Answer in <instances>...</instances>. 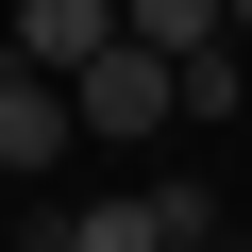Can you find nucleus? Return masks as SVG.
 I'll return each mask as SVG.
<instances>
[{"label": "nucleus", "instance_id": "obj_1", "mask_svg": "<svg viewBox=\"0 0 252 252\" xmlns=\"http://www.w3.org/2000/svg\"><path fill=\"white\" fill-rule=\"evenodd\" d=\"M202 235H235L202 185H101V202H51L34 219V252H202Z\"/></svg>", "mask_w": 252, "mask_h": 252}, {"label": "nucleus", "instance_id": "obj_2", "mask_svg": "<svg viewBox=\"0 0 252 252\" xmlns=\"http://www.w3.org/2000/svg\"><path fill=\"white\" fill-rule=\"evenodd\" d=\"M67 118H84V152H152L168 118H185V84H168V51H135V34H101V51L67 67Z\"/></svg>", "mask_w": 252, "mask_h": 252}, {"label": "nucleus", "instance_id": "obj_3", "mask_svg": "<svg viewBox=\"0 0 252 252\" xmlns=\"http://www.w3.org/2000/svg\"><path fill=\"white\" fill-rule=\"evenodd\" d=\"M67 152H84V118H67V84L0 51V168H67Z\"/></svg>", "mask_w": 252, "mask_h": 252}, {"label": "nucleus", "instance_id": "obj_4", "mask_svg": "<svg viewBox=\"0 0 252 252\" xmlns=\"http://www.w3.org/2000/svg\"><path fill=\"white\" fill-rule=\"evenodd\" d=\"M101 34H118V0H17V17H0V51H17V67H51V84H67Z\"/></svg>", "mask_w": 252, "mask_h": 252}, {"label": "nucleus", "instance_id": "obj_5", "mask_svg": "<svg viewBox=\"0 0 252 252\" xmlns=\"http://www.w3.org/2000/svg\"><path fill=\"white\" fill-rule=\"evenodd\" d=\"M168 84H185V118H202V135H219V118L252 101V67H235V34H202V51H168Z\"/></svg>", "mask_w": 252, "mask_h": 252}, {"label": "nucleus", "instance_id": "obj_6", "mask_svg": "<svg viewBox=\"0 0 252 252\" xmlns=\"http://www.w3.org/2000/svg\"><path fill=\"white\" fill-rule=\"evenodd\" d=\"M118 34H135V51H202V34H235V17H219V0H118Z\"/></svg>", "mask_w": 252, "mask_h": 252}, {"label": "nucleus", "instance_id": "obj_7", "mask_svg": "<svg viewBox=\"0 0 252 252\" xmlns=\"http://www.w3.org/2000/svg\"><path fill=\"white\" fill-rule=\"evenodd\" d=\"M219 17H235V34H252V0H219Z\"/></svg>", "mask_w": 252, "mask_h": 252}]
</instances>
